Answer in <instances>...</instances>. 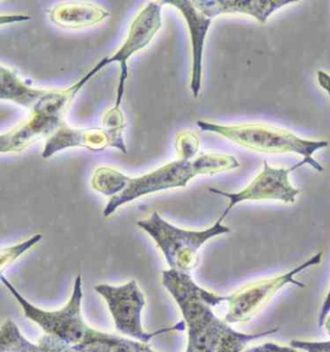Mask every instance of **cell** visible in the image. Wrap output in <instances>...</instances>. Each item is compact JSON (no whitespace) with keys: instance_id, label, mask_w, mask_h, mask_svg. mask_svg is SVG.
<instances>
[{"instance_id":"obj_1","label":"cell","mask_w":330,"mask_h":352,"mask_svg":"<svg viewBox=\"0 0 330 352\" xmlns=\"http://www.w3.org/2000/svg\"><path fill=\"white\" fill-rule=\"evenodd\" d=\"M162 283L184 316L188 332L186 352H243L249 342L279 331V328H273L246 334L232 329L212 311L213 307L227 301V296L199 287L188 273L164 271Z\"/></svg>"},{"instance_id":"obj_2","label":"cell","mask_w":330,"mask_h":352,"mask_svg":"<svg viewBox=\"0 0 330 352\" xmlns=\"http://www.w3.org/2000/svg\"><path fill=\"white\" fill-rule=\"evenodd\" d=\"M6 285L23 313L46 332L66 342L80 352H156L144 342L133 341L116 335L95 330L85 323L80 313L82 299V276L78 275L74 283L73 292L67 304L58 311H44L33 306L16 287L1 275Z\"/></svg>"},{"instance_id":"obj_3","label":"cell","mask_w":330,"mask_h":352,"mask_svg":"<svg viewBox=\"0 0 330 352\" xmlns=\"http://www.w3.org/2000/svg\"><path fill=\"white\" fill-rule=\"evenodd\" d=\"M241 164L234 156L221 153L204 154L192 160L170 162L140 177H129L125 175L124 190L116 196L111 197L105 209L104 216L110 217L120 206L135 201L146 195L185 187L192 178L199 175H215L239 168Z\"/></svg>"},{"instance_id":"obj_4","label":"cell","mask_w":330,"mask_h":352,"mask_svg":"<svg viewBox=\"0 0 330 352\" xmlns=\"http://www.w3.org/2000/svg\"><path fill=\"white\" fill-rule=\"evenodd\" d=\"M197 124L201 131L219 134L252 151L267 154H298L303 157L306 165L320 173L324 170L322 166L313 158V154L329 146L327 140L316 142L301 139L289 131L263 124L225 126L203 120L198 121Z\"/></svg>"},{"instance_id":"obj_5","label":"cell","mask_w":330,"mask_h":352,"mask_svg":"<svg viewBox=\"0 0 330 352\" xmlns=\"http://www.w3.org/2000/svg\"><path fill=\"white\" fill-rule=\"evenodd\" d=\"M223 220L220 217L212 227L195 232L175 227L154 211L148 219L139 221L138 226L156 242L170 270L188 273L198 264V252L204 244L213 237L231 232L222 225Z\"/></svg>"},{"instance_id":"obj_6","label":"cell","mask_w":330,"mask_h":352,"mask_svg":"<svg viewBox=\"0 0 330 352\" xmlns=\"http://www.w3.org/2000/svg\"><path fill=\"white\" fill-rule=\"evenodd\" d=\"M94 289L105 299L115 321L116 330L138 342L147 344L152 338L158 335L170 331H184L186 327L185 321H180L173 327H165L155 332L144 331L142 327L141 316L146 299L136 280H131L120 287L97 285Z\"/></svg>"},{"instance_id":"obj_7","label":"cell","mask_w":330,"mask_h":352,"mask_svg":"<svg viewBox=\"0 0 330 352\" xmlns=\"http://www.w3.org/2000/svg\"><path fill=\"white\" fill-rule=\"evenodd\" d=\"M322 258V254L318 253L283 275L250 283L227 296L229 307L225 316L226 322L232 324L253 320L287 285L305 287V284L294 279V276L312 266L319 265Z\"/></svg>"},{"instance_id":"obj_8","label":"cell","mask_w":330,"mask_h":352,"mask_svg":"<svg viewBox=\"0 0 330 352\" xmlns=\"http://www.w3.org/2000/svg\"><path fill=\"white\" fill-rule=\"evenodd\" d=\"M162 6V2H149L147 4L146 8L133 21L127 39L120 49L113 56L105 57L99 61L82 80L72 85L76 94H78L85 83L89 82L90 78H94L102 69L105 68L109 64L118 63L120 64V78L115 108L120 109V104L124 96L125 82L128 78V60L133 54L146 47L160 30L162 26V16H161Z\"/></svg>"},{"instance_id":"obj_9","label":"cell","mask_w":330,"mask_h":352,"mask_svg":"<svg viewBox=\"0 0 330 352\" xmlns=\"http://www.w3.org/2000/svg\"><path fill=\"white\" fill-rule=\"evenodd\" d=\"M304 165L306 164L302 160L289 168H272L265 161L262 173L241 192H228L210 188V192L229 199V204L221 217L225 219L230 211L242 201H280L285 204H294L299 190L292 185L289 176L296 168Z\"/></svg>"},{"instance_id":"obj_10","label":"cell","mask_w":330,"mask_h":352,"mask_svg":"<svg viewBox=\"0 0 330 352\" xmlns=\"http://www.w3.org/2000/svg\"><path fill=\"white\" fill-rule=\"evenodd\" d=\"M125 123L115 120H103V127L78 129L64 124L47 140L42 157L50 158L69 147H85L90 151H102L108 147L120 149L127 154L122 132Z\"/></svg>"},{"instance_id":"obj_11","label":"cell","mask_w":330,"mask_h":352,"mask_svg":"<svg viewBox=\"0 0 330 352\" xmlns=\"http://www.w3.org/2000/svg\"><path fill=\"white\" fill-rule=\"evenodd\" d=\"M64 124V116L32 111V116L27 122L0 135V152L12 153L25 151L37 140L52 137Z\"/></svg>"},{"instance_id":"obj_12","label":"cell","mask_w":330,"mask_h":352,"mask_svg":"<svg viewBox=\"0 0 330 352\" xmlns=\"http://www.w3.org/2000/svg\"><path fill=\"white\" fill-rule=\"evenodd\" d=\"M162 4H170L177 7L184 15L188 25L191 36L192 51H193V68H192L191 90L195 98L199 96L201 87L203 76L204 47L206 34L212 20L204 15L194 6L190 0H164Z\"/></svg>"},{"instance_id":"obj_13","label":"cell","mask_w":330,"mask_h":352,"mask_svg":"<svg viewBox=\"0 0 330 352\" xmlns=\"http://www.w3.org/2000/svg\"><path fill=\"white\" fill-rule=\"evenodd\" d=\"M296 2L298 0H194L193 4L211 20L226 14H243L265 23L274 12Z\"/></svg>"},{"instance_id":"obj_14","label":"cell","mask_w":330,"mask_h":352,"mask_svg":"<svg viewBox=\"0 0 330 352\" xmlns=\"http://www.w3.org/2000/svg\"><path fill=\"white\" fill-rule=\"evenodd\" d=\"M0 349L1 352H80L53 335H44L38 344H32L11 320H7L0 330Z\"/></svg>"},{"instance_id":"obj_15","label":"cell","mask_w":330,"mask_h":352,"mask_svg":"<svg viewBox=\"0 0 330 352\" xmlns=\"http://www.w3.org/2000/svg\"><path fill=\"white\" fill-rule=\"evenodd\" d=\"M110 16V12L91 3H61L50 12L54 25L64 28H89Z\"/></svg>"},{"instance_id":"obj_16","label":"cell","mask_w":330,"mask_h":352,"mask_svg":"<svg viewBox=\"0 0 330 352\" xmlns=\"http://www.w3.org/2000/svg\"><path fill=\"white\" fill-rule=\"evenodd\" d=\"M47 91L28 87L10 69L4 66L0 67V98L2 100H11L32 109Z\"/></svg>"},{"instance_id":"obj_17","label":"cell","mask_w":330,"mask_h":352,"mask_svg":"<svg viewBox=\"0 0 330 352\" xmlns=\"http://www.w3.org/2000/svg\"><path fill=\"white\" fill-rule=\"evenodd\" d=\"M125 175L107 166L97 168L92 177V187L107 197H113L124 190Z\"/></svg>"},{"instance_id":"obj_18","label":"cell","mask_w":330,"mask_h":352,"mask_svg":"<svg viewBox=\"0 0 330 352\" xmlns=\"http://www.w3.org/2000/svg\"><path fill=\"white\" fill-rule=\"evenodd\" d=\"M199 140L192 132L180 133L177 138V151L179 159L192 160L198 153Z\"/></svg>"},{"instance_id":"obj_19","label":"cell","mask_w":330,"mask_h":352,"mask_svg":"<svg viewBox=\"0 0 330 352\" xmlns=\"http://www.w3.org/2000/svg\"><path fill=\"white\" fill-rule=\"evenodd\" d=\"M41 239L42 235L36 234L32 237V239L23 242V243L16 245V246L10 247V248L2 249L1 254H0V256H1V264H0L1 270H3L6 266L14 263L21 254L25 253L34 245L39 243Z\"/></svg>"},{"instance_id":"obj_20","label":"cell","mask_w":330,"mask_h":352,"mask_svg":"<svg viewBox=\"0 0 330 352\" xmlns=\"http://www.w3.org/2000/svg\"><path fill=\"white\" fill-rule=\"evenodd\" d=\"M289 346L306 352H330V340L324 342L301 341L294 340Z\"/></svg>"},{"instance_id":"obj_21","label":"cell","mask_w":330,"mask_h":352,"mask_svg":"<svg viewBox=\"0 0 330 352\" xmlns=\"http://www.w3.org/2000/svg\"><path fill=\"white\" fill-rule=\"evenodd\" d=\"M243 352H299L298 349L293 346H283L274 342H265L260 346L249 347Z\"/></svg>"},{"instance_id":"obj_22","label":"cell","mask_w":330,"mask_h":352,"mask_svg":"<svg viewBox=\"0 0 330 352\" xmlns=\"http://www.w3.org/2000/svg\"><path fill=\"white\" fill-rule=\"evenodd\" d=\"M330 313V289L329 294H327V297H325L324 304H322V308H320V316H319V321H318V324H319V327H324V321L327 320V316H329Z\"/></svg>"},{"instance_id":"obj_23","label":"cell","mask_w":330,"mask_h":352,"mask_svg":"<svg viewBox=\"0 0 330 352\" xmlns=\"http://www.w3.org/2000/svg\"><path fill=\"white\" fill-rule=\"evenodd\" d=\"M318 82L320 87L327 92L330 99V75L324 71L319 70L317 72Z\"/></svg>"},{"instance_id":"obj_24","label":"cell","mask_w":330,"mask_h":352,"mask_svg":"<svg viewBox=\"0 0 330 352\" xmlns=\"http://www.w3.org/2000/svg\"><path fill=\"white\" fill-rule=\"evenodd\" d=\"M30 16L23 15H2L0 18V23L1 25H6V23H19V21H28L30 20Z\"/></svg>"},{"instance_id":"obj_25","label":"cell","mask_w":330,"mask_h":352,"mask_svg":"<svg viewBox=\"0 0 330 352\" xmlns=\"http://www.w3.org/2000/svg\"><path fill=\"white\" fill-rule=\"evenodd\" d=\"M324 327L325 329H327V333H329V335H330V316L329 318H327V320L324 321Z\"/></svg>"}]
</instances>
